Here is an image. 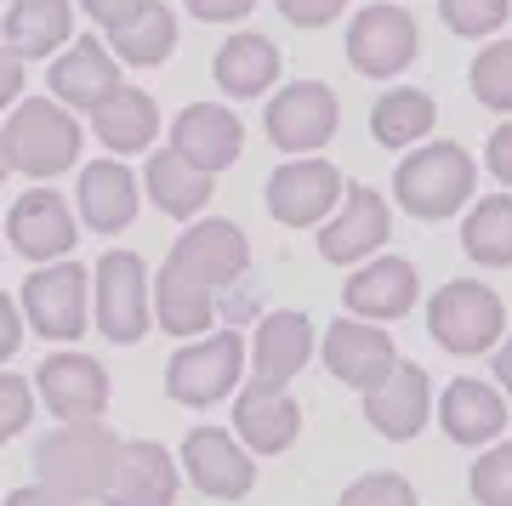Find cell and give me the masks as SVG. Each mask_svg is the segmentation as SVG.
<instances>
[{"label":"cell","instance_id":"cell-28","mask_svg":"<svg viewBox=\"0 0 512 506\" xmlns=\"http://www.w3.org/2000/svg\"><path fill=\"white\" fill-rule=\"evenodd\" d=\"M211 74H217L222 97H239V103H251V97H262V91H274L279 80V46L268 35H228L217 46V63H211Z\"/></svg>","mask_w":512,"mask_h":506},{"label":"cell","instance_id":"cell-20","mask_svg":"<svg viewBox=\"0 0 512 506\" xmlns=\"http://www.w3.org/2000/svg\"><path fill=\"white\" fill-rule=\"evenodd\" d=\"M177 495H183L177 489V461L165 455V444L126 438L109 484H103V506H171Z\"/></svg>","mask_w":512,"mask_h":506},{"label":"cell","instance_id":"cell-34","mask_svg":"<svg viewBox=\"0 0 512 506\" xmlns=\"http://www.w3.org/2000/svg\"><path fill=\"white\" fill-rule=\"evenodd\" d=\"M467 86H473V97L484 103V109L512 114V40H490V46L473 57Z\"/></svg>","mask_w":512,"mask_h":506},{"label":"cell","instance_id":"cell-41","mask_svg":"<svg viewBox=\"0 0 512 506\" xmlns=\"http://www.w3.org/2000/svg\"><path fill=\"white\" fill-rule=\"evenodd\" d=\"M484 165H490V177L501 182V188H512V120L490 131V143H484Z\"/></svg>","mask_w":512,"mask_h":506},{"label":"cell","instance_id":"cell-42","mask_svg":"<svg viewBox=\"0 0 512 506\" xmlns=\"http://www.w3.org/2000/svg\"><path fill=\"white\" fill-rule=\"evenodd\" d=\"M200 23H239L256 12V0H183Z\"/></svg>","mask_w":512,"mask_h":506},{"label":"cell","instance_id":"cell-30","mask_svg":"<svg viewBox=\"0 0 512 506\" xmlns=\"http://www.w3.org/2000/svg\"><path fill=\"white\" fill-rule=\"evenodd\" d=\"M154 319H160L165 336H211V319H217V290H205L200 279H188L183 268L165 262L160 279H154Z\"/></svg>","mask_w":512,"mask_h":506},{"label":"cell","instance_id":"cell-45","mask_svg":"<svg viewBox=\"0 0 512 506\" xmlns=\"http://www.w3.org/2000/svg\"><path fill=\"white\" fill-rule=\"evenodd\" d=\"M0 506H74L69 495H57V489H46V484H35V489H12Z\"/></svg>","mask_w":512,"mask_h":506},{"label":"cell","instance_id":"cell-19","mask_svg":"<svg viewBox=\"0 0 512 506\" xmlns=\"http://www.w3.org/2000/svg\"><path fill=\"white\" fill-rule=\"evenodd\" d=\"M421 296V279L416 268L404 262V256H370V262H359L348 279V290H342V302H348V319H370V325H393V319H404V313L416 308Z\"/></svg>","mask_w":512,"mask_h":506},{"label":"cell","instance_id":"cell-22","mask_svg":"<svg viewBox=\"0 0 512 506\" xmlns=\"http://www.w3.org/2000/svg\"><path fill=\"white\" fill-rule=\"evenodd\" d=\"M171 148L183 154L188 165H200V171H228L239 160V148H245V126H239L234 109H222V103H188L177 120H171Z\"/></svg>","mask_w":512,"mask_h":506},{"label":"cell","instance_id":"cell-43","mask_svg":"<svg viewBox=\"0 0 512 506\" xmlns=\"http://www.w3.org/2000/svg\"><path fill=\"white\" fill-rule=\"evenodd\" d=\"M23 57L12 52V46H0V109H18L23 103Z\"/></svg>","mask_w":512,"mask_h":506},{"label":"cell","instance_id":"cell-36","mask_svg":"<svg viewBox=\"0 0 512 506\" xmlns=\"http://www.w3.org/2000/svg\"><path fill=\"white\" fill-rule=\"evenodd\" d=\"M439 12H444V23H450L456 35L478 40V35H495V29L507 23L512 0H439Z\"/></svg>","mask_w":512,"mask_h":506},{"label":"cell","instance_id":"cell-37","mask_svg":"<svg viewBox=\"0 0 512 506\" xmlns=\"http://www.w3.org/2000/svg\"><path fill=\"white\" fill-rule=\"evenodd\" d=\"M336 506H416V489H410V478H399V472H365V478H353V484L342 489Z\"/></svg>","mask_w":512,"mask_h":506},{"label":"cell","instance_id":"cell-31","mask_svg":"<svg viewBox=\"0 0 512 506\" xmlns=\"http://www.w3.org/2000/svg\"><path fill=\"white\" fill-rule=\"evenodd\" d=\"M439 126V109L421 86H393L370 109V137L382 148H421V137Z\"/></svg>","mask_w":512,"mask_h":506},{"label":"cell","instance_id":"cell-23","mask_svg":"<svg viewBox=\"0 0 512 506\" xmlns=\"http://www.w3.org/2000/svg\"><path fill=\"white\" fill-rule=\"evenodd\" d=\"M296 433H302V410H296V398L285 387H239L234 398V438L245 444L251 455H279L291 450Z\"/></svg>","mask_w":512,"mask_h":506},{"label":"cell","instance_id":"cell-29","mask_svg":"<svg viewBox=\"0 0 512 506\" xmlns=\"http://www.w3.org/2000/svg\"><path fill=\"white\" fill-rule=\"evenodd\" d=\"M92 131L114 160H120V154H143V148H154V137H160V109H154V97H148L143 86H120L109 103L92 114Z\"/></svg>","mask_w":512,"mask_h":506},{"label":"cell","instance_id":"cell-11","mask_svg":"<svg viewBox=\"0 0 512 506\" xmlns=\"http://www.w3.org/2000/svg\"><path fill=\"white\" fill-rule=\"evenodd\" d=\"M342 205V171L330 160H285L268 177V217L285 228H325Z\"/></svg>","mask_w":512,"mask_h":506},{"label":"cell","instance_id":"cell-16","mask_svg":"<svg viewBox=\"0 0 512 506\" xmlns=\"http://www.w3.org/2000/svg\"><path fill=\"white\" fill-rule=\"evenodd\" d=\"M387 234H393V217H387V199L365 182H353L342 205H336V217L319 228V256L336 262V268H348V262H370V256H382Z\"/></svg>","mask_w":512,"mask_h":506},{"label":"cell","instance_id":"cell-17","mask_svg":"<svg viewBox=\"0 0 512 506\" xmlns=\"http://www.w3.org/2000/svg\"><path fill=\"white\" fill-rule=\"evenodd\" d=\"M35 393L57 421H103V410H109V370L92 353H52L35 370Z\"/></svg>","mask_w":512,"mask_h":506},{"label":"cell","instance_id":"cell-38","mask_svg":"<svg viewBox=\"0 0 512 506\" xmlns=\"http://www.w3.org/2000/svg\"><path fill=\"white\" fill-rule=\"evenodd\" d=\"M35 404H40V393H35V381H23V376H12V370H0V444H12V438L35 421Z\"/></svg>","mask_w":512,"mask_h":506},{"label":"cell","instance_id":"cell-46","mask_svg":"<svg viewBox=\"0 0 512 506\" xmlns=\"http://www.w3.org/2000/svg\"><path fill=\"white\" fill-rule=\"evenodd\" d=\"M490 364H495V387H501V393H512V336L490 353Z\"/></svg>","mask_w":512,"mask_h":506},{"label":"cell","instance_id":"cell-7","mask_svg":"<svg viewBox=\"0 0 512 506\" xmlns=\"http://www.w3.org/2000/svg\"><path fill=\"white\" fill-rule=\"evenodd\" d=\"M23 325L46 342H80L92 325V273L80 262H46L23 279Z\"/></svg>","mask_w":512,"mask_h":506},{"label":"cell","instance_id":"cell-14","mask_svg":"<svg viewBox=\"0 0 512 506\" xmlns=\"http://www.w3.org/2000/svg\"><path fill=\"white\" fill-rule=\"evenodd\" d=\"M183 472L211 501H239L256 489V455L228 427H194L183 438Z\"/></svg>","mask_w":512,"mask_h":506},{"label":"cell","instance_id":"cell-32","mask_svg":"<svg viewBox=\"0 0 512 506\" xmlns=\"http://www.w3.org/2000/svg\"><path fill=\"white\" fill-rule=\"evenodd\" d=\"M461 251L484 268H512V194H484L467 205Z\"/></svg>","mask_w":512,"mask_h":506},{"label":"cell","instance_id":"cell-39","mask_svg":"<svg viewBox=\"0 0 512 506\" xmlns=\"http://www.w3.org/2000/svg\"><path fill=\"white\" fill-rule=\"evenodd\" d=\"M274 6H279V18L296 23V29H325V23L342 18L348 0H274Z\"/></svg>","mask_w":512,"mask_h":506},{"label":"cell","instance_id":"cell-25","mask_svg":"<svg viewBox=\"0 0 512 506\" xmlns=\"http://www.w3.org/2000/svg\"><path fill=\"white\" fill-rule=\"evenodd\" d=\"M439 427L456 444H495L507 433V398L495 381H478V376H456L439 398Z\"/></svg>","mask_w":512,"mask_h":506},{"label":"cell","instance_id":"cell-8","mask_svg":"<svg viewBox=\"0 0 512 506\" xmlns=\"http://www.w3.org/2000/svg\"><path fill=\"white\" fill-rule=\"evenodd\" d=\"M262 126H268V143L285 148L291 160H313L342 126V103L325 80H291L268 97Z\"/></svg>","mask_w":512,"mask_h":506},{"label":"cell","instance_id":"cell-40","mask_svg":"<svg viewBox=\"0 0 512 506\" xmlns=\"http://www.w3.org/2000/svg\"><path fill=\"white\" fill-rule=\"evenodd\" d=\"M86 12H92L97 23H103V35H114V29H126V23H137L154 6V0H80Z\"/></svg>","mask_w":512,"mask_h":506},{"label":"cell","instance_id":"cell-5","mask_svg":"<svg viewBox=\"0 0 512 506\" xmlns=\"http://www.w3.org/2000/svg\"><path fill=\"white\" fill-rule=\"evenodd\" d=\"M92 325L114 347L143 342L154 325V279L137 251H109L92 268Z\"/></svg>","mask_w":512,"mask_h":506},{"label":"cell","instance_id":"cell-35","mask_svg":"<svg viewBox=\"0 0 512 506\" xmlns=\"http://www.w3.org/2000/svg\"><path fill=\"white\" fill-rule=\"evenodd\" d=\"M467 489L478 506H512V444H490L478 455L467 472Z\"/></svg>","mask_w":512,"mask_h":506},{"label":"cell","instance_id":"cell-10","mask_svg":"<svg viewBox=\"0 0 512 506\" xmlns=\"http://www.w3.org/2000/svg\"><path fill=\"white\" fill-rule=\"evenodd\" d=\"M416 52H421V35H416V18H410L404 6L376 0V6H365V12L348 23V63L359 74H370V80L404 74L416 63Z\"/></svg>","mask_w":512,"mask_h":506},{"label":"cell","instance_id":"cell-18","mask_svg":"<svg viewBox=\"0 0 512 506\" xmlns=\"http://www.w3.org/2000/svg\"><path fill=\"white\" fill-rule=\"evenodd\" d=\"M319 353V330L302 308H274L262 313V325L251 336V381L262 387H291L308 359Z\"/></svg>","mask_w":512,"mask_h":506},{"label":"cell","instance_id":"cell-21","mask_svg":"<svg viewBox=\"0 0 512 506\" xmlns=\"http://www.w3.org/2000/svg\"><path fill=\"white\" fill-rule=\"evenodd\" d=\"M137 205H143V182H137V171H126V165L114 160V154L80 165L74 211L86 217L92 234H120V228H131L137 222Z\"/></svg>","mask_w":512,"mask_h":506},{"label":"cell","instance_id":"cell-12","mask_svg":"<svg viewBox=\"0 0 512 506\" xmlns=\"http://www.w3.org/2000/svg\"><path fill=\"white\" fill-rule=\"evenodd\" d=\"M80 211H69V199L57 188H29L23 199H12L6 211V245L23 256V262H63L80 239Z\"/></svg>","mask_w":512,"mask_h":506},{"label":"cell","instance_id":"cell-4","mask_svg":"<svg viewBox=\"0 0 512 506\" xmlns=\"http://www.w3.org/2000/svg\"><path fill=\"white\" fill-rule=\"evenodd\" d=\"M427 336H433L444 353H461V359L495 353V347L507 342V308H501V296H495L490 285H478V279H450V285H439L433 302H427Z\"/></svg>","mask_w":512,"mask_h":506},{"label":"cell","instance_id":"cell-15","mask_svg":"<svg viewBox=\"0 0 512 506\" xmlns=\"http://www.w3.org/2000/svg\"><path fill=\"white\" fill-rule=\"evenodd\" d=\"M46 86H52V97L63 103V109H86L97 114L103 103H109L114 91L126 86L120 80V57L109 52V40H97V35H80L69 46V52H57L52 57V69H46Z\"/></svg>","mask_w":512,"mask_h":506},{"label":"cell","instance_id":"cell-3","mask_svg":"<svg viewBox=\"0 0 512 506\" xmlns=\"http://www.w3.org/2000/svg\"><path fill=\"white\" fill-rule=\"evenodd\" d=\"M80 143L86 131L57 97H23L12 120L0 126V148H6V165L23 171V177H63L74 160H80Z\"/></svg>","mask_w":512,"mask_h":506},{"label":"cell","instance_id":"cell-24","mask_svg":"<svg viewBox=\"0 0 512 506\" xmlns=\"http://www.w3.org/2000/svg\"><path fill=\"white\" fill-rule=\"evenodd\" d=\"M427 416H433V381H427V370L410 364V359H399V370H393L376 393H365V421L382 438H393V444L416 438L421 427H427Z\"/></svg>","mask_w":512,"mask_h":506},{"label":"cell","instance_id":"cell-6","mask_svg":"<svg viewBox=\"0 0 512 506\" xmlns=\"http://www.w3.org/2000/svg\"><path fill=\"white\" fill-rule=\"evenodd\" d=\"M245 364H251V353H245V336L239 330L194 336V342H183L171 353V364H165V393L177 398V404H188V410H211V404H222L239 387Z\"/></svg>","mask_w":512,"mask_h":506},{"label":"cell","instance_id":"cell-26","mask_svg":"<svg viewBox=\"0 0 512 506\" xmlns=\"http://www.w3.org/2000/svg\"><path fill=\"white\" fill-rule=\"evenodd\" d=\"M143 194L160 205L165 217H183V222H200V211L211 205V194H217V177L211 171H200V165H188L177 148L165 143L148 154L143 165Z\"/></svg>","mask_w":512,"mask_h":506},{"label":"cell","instance_id":"cell-44","mask_svg":"<svg viewBox=\"0 0 512 506\" xmlns=\"http://www.w3.org/2000/svg\"><path fill=\"white\" fill-rule=\"evenodd\" d=\"M18 342H23V308H18V296L0 290V364L18 353Z\"/></svg>","mask_w":512,"mask_h":506},{"label":"cell","instance_id":"cell-27","mask_svg":"<svg viewBox=\"0 0 512 506\" xmlns=\"http://www.w3.org/2000/svg\"><path fill=\"white\" fill-rule=\"evenodd\" d=\"M6 46L29 63V57H57L74 46V6L69 0H6V23H0Z\"/></svg>","mask_w":512,"mask_h":506},{"label":"cell","instance_id":"cell-1","mask_svg":"<svg viewBox=\"0 0 512 506\" xmlns=\"http://www.w3.org/2000/svg\"><path fill=\"white\" fill-rule=\"evenodd\" d=\"M120 444L103 421H57L52 433L35 444V472L40 484L80 501H103V484H109L114 461H120Z\"/></svg>","mask_w":512,"mask_h":506},{"label":"cell","instance_id":"cell-9","mask_svg":"<svg viewBox=\"0 0 512 506\" xmlns=\"http://www.w3.org/2000/svg\"><path fill=\"white\" fill-rule=\"evenodd\" d=\"M171 268H183L188 279H200L205 290H228L245 279V268H251V239H245V228L239 222H222V217H200L188 222L183 234H177V245H171V256H165Z\"/></svg>","mask_w":512,"mask_h":506},{"label":"cell","instance_id":"cell-47","mask_svg":"<svg viewBox=\"0 0 512 506\" xmlns=\"http://www.w3.org/2000/svg\"><path fill=\"white\" fill-rule=\"evenodd\" d=\"M12 177V165H6V148H0V182Z\"/></svg>","mask_w":512,"mask_h":506},{"label":"cell","instance_id":"cell-33","mask_svg":"<svg viewBox=\"0 0 512 506\" xmlns=\"http://www.w3.org/2000/svg\"><path fill=\"white\" fill-rule=\"evenodd\" d=\"M109 52L120 57V63H131V69H160L165 57L177 52V12L154 0V6H148L137 23L114 29V35H109Z\"/></svg>","mask_w":512,"mask_h":506},{"label":"cell","instance_id":"cell-13","mask_svg":"<svg viewBox=\"0 0 512 506\" xmlns=\"http://www.w3.org/2000/svg\"><path fill=\"white\" fill-rule=\"evenodd\" d=\"M319 359H325V370L342 381V387L376 393V387L399 370V347H393V336H387L382 325H370V319H348V313H342V319L325 330Z\"/></svg>","mask_w":512,"mask_h":506},{"label":"cell","instance_id":"cell-2","mask_svg":"<svg viewBox=\"0 0 512 506\" xmlns=\"http://www.w3.org/2000/svg\"><path fill=\"white\" fill-rule=\"evenodd\" d=\"M473 188H478V165L461 143H421L393 171V199L416 222H444L456 211H467Z\"/></svg>","mask_w":512,"mask_h":506}]
</instances>
